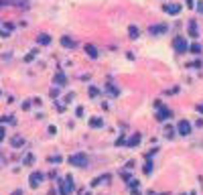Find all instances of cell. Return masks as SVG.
<instances>
[{"label":"cell","mask_w":203,"mask_h":195,"mask_svg":"<svg viewBox=\"0 0 203 195\" xmlns=\"http://www.w3.org/2000/svg\"><path fill=\"white\" fill-rule=\"evenodd\" d=\"M138 142H140V134H134L128 138V146H138Z\"/></svg>","instance_id":"cell-16"},{"label":"cell","mask_w":203,"mask_h":195,"mask_svg":"<svg viewBox=\"0 0 203 195\" xmlns=\"http://www.w3.org/2000/svg\"><path fill=\"white\" fill-rule=\"evenodd\" d=\"M0 122H2V124H4V122H14V118H12V116H2Z\"/></svg>","instance_id":"cell-20"},{"label":"cell","mask_w":203,"mask_h":195,"mask_svg":"<svg viewBox=\"0 0 203 195\" xmlns=\"http://www.w3.org/2000/svg\"><path fill=\"white\" fill-rule=\"evenodd\" d=\"M173 49H175L177 53H185V51H189V45H187V41H185L183 37H175V39H173Z\"/></svg>","instance_id":"cell-2"},{"label":"cell","mask_w":203,"mask_h":195,"mask_svg":"<svg viewBox=\"0 0 203 195\" xmlns=\"http://www.w3.org/2000/svg\"><path fill=\"white\" fill-rule=\"evenodd\" d=\"M12 195H23V191H21V189H16V191H12Z\"/></svg>","instance_id":"cell-30"},{"label":"cell","mask_w":203,"mask_h":195,"mask_svg":"<svg viewBox=\"0 0 203 195\" xmlns=\"http://www.w3.org/2000/svg\"><path fill=\"white\" fill-rule=\"evenodd\" d=\"M165 134H167L169 138H173V128H171V126H167V128H165Z\"/></svg>","instance_id":"cell-25"},{"label":"cell","mask_w":203,"mask_h":195,"mask_svg":"<svg viewBox=\"0 0 203 195\" xmlns=\"http://www.w3.org/2000/svg\"><path fill=\"white\" fill-rule=\"evenodd\" d=\"M69 165H73V167H88V157H85L83 152L71 155V157H69Z\"/></svg>","instance_id":"cell-1"},{"label":"cell","mask_w":203,"mask_h":195,"mask_svg":"<svg viewBox=\"0 0 203 195\" xmlns=\"http://www.w3.org/2000/svg\"><path fill=\"white\" fill-rule=\"evenodd\" d=\"M53 81H55L57 85H65V75H63V73L59 71V73H57L55 77H53Z\"/></svg>","instance_id":"cell-15"},{"label":"cell","mask_w":203,"mask_h":195,"mask_svg":"<svg viewBox=\"0 0 203 195\" xmlns=\"http://www.w3.org/2000/svg\"><path fill=\"white\" fill-rule=\"evenodd\" d=\"M35 55H37V51H31V53H29V55L24 57V61H33V59H35Z\"/></svg>","instance_id":"cell-21"},{"label":"cell","mask_w":203,"mask_h":195,"mask_svg":"<svg viewBox=\"0 0 203 195\" xmlns=\"http://www.w3.org/2000/svg\"><path fill=\"white\" fill-rule=\"evenodd\" d=\"M37 43H39V45H49V43H51V37H49L47 33L39 35V37H37Z\"/></svg>","instance_id":"cell-10"},{"label":"cell","mask_w":203,"mask_h":195,"mask_svg":"<svg viewBox=\"0 0 203 195\" xmlns=\"http://www.w3.org/2000/svg\"><path fill=\"white\" fill-rule=\"evenodd\" d=\"M59 161H61V157H59V155H55V157H49V163H55V165H57Z\"/></svg>","instance_id":"cell-22"},{"label":"cell","mask_w":203,"mask_h":195,"mask_svg":"<svg viewBox=\"0 0 203 195\" xmlns=\"http://www.w3.org/2000/svg\"><path fill=\"white\" fill-rule=\"evenodd\" d=\"M177 132H179L181 136H189L191 134V124L187 120H181L179 124H177Z\"/></svg>","instance_id":"cell-5"},{"label":"cell","mask_w":203,"mask_h":195,"mask_svg":"<svg viewBox=\"0 0 203 195\" xmlns=\"http://www.w3.org/2000/svg\"><path fill=\"white\" fill-rule=\"evenodd\" d=\"M59 187H61V195H69L73 191V181H71V177H65L63 181H59Z\"/></svg>","instance_id":"cell-3"},{"label":"cell","mask_w":203,"mask_h":195,"mask_svg":"<svg viewBox=\"0 0 203 195\" xmlns=\"http://www.w3.org/2000/svg\"><path fill=\"white\" fill-rule=\"evenodd\" d=\"M41 181H43V173H31V179H29V183H31V187H37V185H41Z\"/></svg>","instance_id":"cell-6"},{"label":"cell","mask_w":203,"mask_h":195,"mask_svg":"<svg viewBox=\"0 0 203 195\" xmlns=\"http://www.w3.org/2000/svg\"><path fill=\"white\" fill-rule=\"evenodd\" d=\"M187 6L191 8V6H193V0H187Z\"/></svg>","instance_id":"cell-32"},{"label":"cell","mask_w":203,"mask_h":195,"mask_svg":"<svg viewBox=\"0 0 203 195\" xmlns=\"http://www.w3.org/2000/svg\"><path fill=\"white\" fill-rule=\"evenodd\" d=\"M75 114H77V118H81V116H83V108H81V106H79L77 110H75Z\"/></svg>","instance_id":"cell-27"},{"label":"cell","mask_w":203,"mask_h":195,"mask_svg":"<svg viewBox=\"0 0 203 195\" xmlns=\"http://www.w3.org/2000/svg\"><path fill=\"white\" fill-rule=\"evenodd\" d=\"M144 173H146V175H150V173H152V163H146V167H144Z\"/></svg>","instance_id":"cell-23"},{"label":"cell","mask_w":203,"mask_h":195,"mask_svg":"<svg viewBox=\"0 0 203 195\" xmlns=\"http://www.w3.org/2000/svg\"><path fill=\"white\" fill-rule=\"evenodd\" d=\"M10 142H12V146H14V149H21V146L24 144V138L23 136H14Z\"/></svg>","instance_id":"cell-13"},{"label":"cell","mask_w":203,"mask_h":195,"mask_svg":"<svg viewBox=\"0 0 203 195\" xmlns=\"http://www.w3.org/2000/svg\"><path fill=\"white\" fill-rule=\"evenodd\" d=\"M163 10L167 12V14H179L181 12V4H165Z\"/></svg>","instance_id":"cell-7"},{"label":"cell","mask_w":203,"mask_h":195,"mask_svg":"<svg viewBox=\"0 0 203 195\" xmlns=\"http://www.w3.org/2000/svg\"><path fill=\"white\" fill-rule=\"evenodd\" d=\"M169 116H171V110H167V108H163V110H160V112L157 114V120H160V122H163V120H167Z\"/></svg>","instance_id":"cell-12"},{"label":"cell","mask_w":203,"mask_h":195,"mask_svg":"<svg viewBox=\"0 0 203 195\" xmlns=\"http://www.w3.org/2000/svg\"><path fill=\"white\" fill-rule=\"evenodd\" d=\"M197 112H201V114H203V104H199V106H197Z\"/></svg>","instance_id":"cell-31"},{"label":"cell","mask_w":203,"mask_h":195,"mask_svg":"<svg viewBox=\"0 0 203 195\" xmlns=\"http://www.w3.org/2000/svg\"><path fill=\"white\" fill-rule=\"evenodd\" d=\"M98 93H100V90H98V88H93V85H91V88H90V96H98Z\"/></svg>","instance_id":"cell-24"},{"label":"cell","mask_w":203,"mask_h":195,"mask_svg":"<svg viewBox=\"0 0 203 195\" xmlns=\"http://www.w3.org/2000/svg\"><path fill=\"white\" fill-rule=\"evenodd\" d=\"M197 10H199V14H203V2H199V6H197Z\"/></svg>","instance_id":"cell-28"},{"label":"cell","mask_w":203,"mask_h":195,"mask_svg":"<svg viewBox=\"0 0 203 195\" xmlns=\"http://www.w3.org/2000/svg\"><path fill=\"white\" fill-rule=\"evenodd\" d=\"M49 96H51V98H57V96H59V88H51Z\"/></svg>","instance_id":"cell-19"},{"label":"cell","mask_w":203,"mask_h":195,"mask_svg":"<svg viewBox=\"0 0 203 195\" xmlns=\"http://www.w3.org/2000/svg\"><path fill=\"white\" fill-rule=\"evenodd\" d=\"M189 37L197 39L199 37V31H197V21H189Z\"/></svg>","instance_id":"cell-8"},{"label":"cell","mask_w":203,"mask_h":195,"mask_svg":"<svg viewBox=\"0 0 203 195\" xmlns=\"http://www.w3.org/2000/svg\"><path fill=\"white\" fill-rule=\"evenodd\" d=\"M61 45L71 49V47H75V41H73V39H69V37H61Z\"/></svg>","instance_id":"cell-14"},{"label":"cell","mask_w":203,"mask_h":195,"mask_svg":"<svg viewBox=\"0 0 203 195\" xmlns=\"http://www.w3.org/2000/svg\"><path fill=\"white\" fill-rule=\"evenodd\" d=\"M90 126L91 128H102L104 126V120H102L100 116H93V118H90Z\"/></svg>","instance_id":"cell-9"},{"label":"cell","mask_w":203,"mask_h":195,"mask_svg":"<svg viewBox=\"0 0 203 195\" xmlns=\"http://www.w3.org/2000/svg\"><path fill=\"white\" fill-rule=\"evenodd\" d=\"M4 134H6V130H4V128L0 126V140H2V136H4Z\"/></svg>","instance_id":"cell-29"},{"label":"cell","mask_w":203,"mask_h":195,"mask_svg":"<svg viewBox=\"0 0 203 195\" xmlns=\"http://www.w3.org/2000/svg\"><path fill=\"white\" fill-rule=\"evenodd\" d=\"M189 51H191V53H195V55H199V53H201V45H199V43H195V45L189 47Z\"/></svg>","instance_id":"cell-18"},{"label":"cell","mask_w":203,"mask_h":195,"mask_svg":"<svg viewBox=\"0 0 203 195\" xmlns=\"http://www.w3.org/2000/svg\"><path fill=\"white\" fill-rule=\"evenodd\" d=\"M85 53H88L91 59H96V57H98V49H96L93 45H85Z\"/></svg>","instance_id":"cell-11"},{"label":"cell","mask_w":203,"mask_h":195,"mask_svg":"<svg viewBox=\"0 0 203 195\" xmlns=\"http://www.w3.org/2000/svg\"><path fill=\"white\" fill-rule=\"evenodd\" d=\"M128 35H130V39H138V35H140L138 26H128Z\"/></svg>","instance_id":"cell-17"},{"label":"cell","mask_w":203,"mask_h":195,"mask_svg":"<svg viewBox=\"0 0 203 195\" xmlns=\"http://www.w3.org/2000/svg\"><path fill=\"white\" fill-rule=\"evenodd\" d=\"M167 29H169V24H167V23H163V24H152V26L148 29V35H150V37H157V35L167 33Z\"/></svg>","instance_id":"cell-4"},{"label":"cell","mask_w":203,"mask_h":195,"mask_svg":"<svg viewBox=\"0 0 203 195\" xmlns=\"http://www.w3.org/2000/svg\"><path fill=\"white\" fill-rule=\"evenodd\" d=\"M31 163H33V155H26L24 157V165H31Z\"/></svg>","instance_id":"cell-26"}]
</instances>
